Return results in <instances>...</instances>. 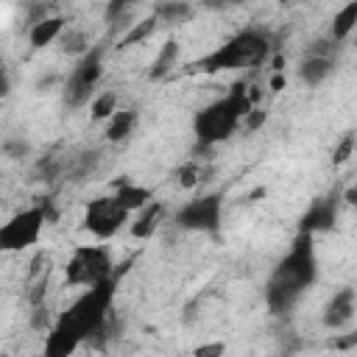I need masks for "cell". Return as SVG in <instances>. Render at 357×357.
I'll list each match as a JSON object with an SVG mask.
<instances>
[{"label":"cell","instance_id":"5bb4252c","mask_svg":"<svg viewBox=\"0 0 357 357\" xmlns=\"http://www.w3.org/2000/svg\"><path fill=\"white\" fill-rule=\"evenodd\" d=\"M162 218H165V204H162V201H148V204L134 215L131 234H134L137 240H148V237L156 231V226L162 223Z\"/></svg>","mask_w":357,"mask_h":357},{"label":"cell","instance_id":"603a6c76","mask_svg":"<svg viewBox=\"0 0 357 357\" xmlns=\"http://www.w3.org/2000/svg\"><path fill=\"white\" fill-rule=\"evenodd\" d=\"M176 176H178V184H181V187H187V190H192L198 181H204V178H201V176H204V170H201L195 162L181 165V167L176 170Z\"/></svg>","mask_w":357,"mask_h":357},{"label":"cell","instance_id":"7402d4cb","mask_svg":"<svg viewBox=\"0 0 357 357\" xmlns=\"http://www.w3.org/2000/svg\"><path fill=\"white\" fill-rule=\"evenodd\" d=\"M354 148H357V137H354L351 131H349V134H343V137H340V142L332 148V162H335V165H343V162L354 153Z\"/></svg>","mask_w":357,"mask_h":357},{"label":"cell","instance_id":"d4e9b609","mask_svg":"<svg viewBox=\"0 0 357 357\" xmlns=\"http://www.w3.org/2000/svg\"><path fill=\"white\" fill-rule=\"evenodd\" d=\"M137 3H139V0H109V3H106V20H109V22L120 20V17H123L128 8H134Z\"/></svg>","mask_w":357,"mask_h":357},{"label":"cell","instance_id":"83f0119b","mask_svg":"<svg viewBox=\"0 0 357 357\" xmlns=\"http://www.w3.org/2000/svg\"><path fill=\"white\" fill-rule=\"evenodd\" d=\"M64 50L78 53V50H89V47L84 45V36H81L78 31H67V36H64Z\"/></svg>","mask_w":357,"mask_h":357},{"label":"cell","instance_id":"4316f807","mask_svg":"<svg viewBox=\"0 0 357 357\" xmlns=\"http://www.w3.org/2000/svg\"><path fill=\"white\" fill-rule=\"evenodd\" d=\"M50 326H53V324H50L47 307H45V304H36V307H33V312H31V329L45 332V329H50Z\"/></svg>","mask_w":357,"mask_h":357},{"label":"cell","instance_id":"484cf974","mask_svg":"<svg viewBox=\"0 0 357 357\" xmlns=\"http://www.w3.org/2000/svg\"><path fill=\"white\" fill-rule=\"evenodd\" d=\"M265 123H268V112H265V109H251V112L243 117V126H245V131H251V134L259 131Z\"/></svg>","mask_w":357,"mask_h":357},{"label":"cell","instance_id":"9a60e30c","mask_svg":"<svg viewBox=\"0 0 357 357\" xmlns=\"http://www.w3.org/2000/svg\"><path fill=\"white\" fill-rule=\"evenodd\" d=\"M114 195L120 198V204H123L128 212H139L148 201H153V192H151L148 187L134 184V181H128L126 176H120V178L114 181Z\"/></svg>","mask_w":357,"mask_h":357},{"label":"cell","instance_id":"9c48e42d","mask_svg":"<svg viewBox=\"0 0 357 357\" xmlns=\"http://www.w3.org/2000/svg\"><path fill=\"white\" fill-rule=\"evenodd\" d=\"M47 223V212L42 204L28 206L17 212L3 229H0V248L3 251H22L28 245H36L42 237V229Z\"/></svg>","mask_w":357,"mask_h":357},{"label":"cell","instance_id":"30bf717a","mask_svg":"<svg viewBox=\"0 0 357 357\" xmlns=\"http://www.w3.org/2000/svg\"><path fill=\"white\" fill-rule=\"evenodd\" d=\"M354 307H357V290H354V287H340V290H335V296L326 301L324 315H321L324 326H326V329H340V326H346V324L354 318Z\"/></svg>","mask_w":357,"mask_h":357},{"label":"cell","instance_id":"44dd1931","mask_svg":"<svg viewBox=\"0 0 357 357\" xmlns=\"http://www.w3.org/2000/svg\"><path fill=\"white\" fill-rule=\"evenodd\" d=\"M89 112H92V120H109L114 112H117V92L114 89H103L100 95L92 98L89 103Z\"/></svg>","mask_w":357,"mask_h":357},{"label":"cell","instance_id":"ac0fdd59","mask_svg":"<svg viewBox=\"0 0 357 357\" xmlns=\"http://www.w3.org/2000/svg\"><path fill=\"white\" fill-rule=\"evenodd\" d=\"M176 64H178V42H176V39H167V42L159 47V53H156V59H153V64H151V70H148V78H151V81H159V78H165Z\"/></svg>","mask_w":357,"mask_h":357},{"label":"cell","instance_id":"4fadbf2b","mask_svg":"<svg viewBox=\"0 0 357 357\" xmlns=\"http://www.w3.org/2000/svg\"><path fill=\"white\" fill-rule=\"evenodd\" d=\"M335 70V61L326 56V53H310L301 64H298V78L307 84V86H318L324 84Z\"/></svg>","mask_w":357,"mask_h":357},{"label":"cell","instance_id":"4dcf8cb0","mask_svg":"<svg viewBox=\"0 0 357 357\" xmlns=\"http://www.w3.org/2000/svg\"><path fill=\"white\" fill-rule=\"evenodd\" d=\"M343 201L351 204V206H357V184H351V187L343 190Z\"/></svg>","mask_w":357,"mask_h":357},{"label":"cell","instance_id":"836d02e7","mask_svg":"<svg viewBox=\"0 0 357 357\" xmlns=\"http://www.w3.org/2000/svg\"><path fill=\"white\" fill-rule=\"evenodd\" d=\"M284 3H287V0H284Z\"/></svg>","mask_w":357,"mask_h":357},{"label":"cell","instance_id":"ffe728a7","mask_svg":"<svg viewBox=\"0 0 357 357\" xmlns=\"http://www.w3.org/2000/svg\"><path fill=\"white\" fill-rule=\"evenodd\" d=\"M156 28H159V17H156V14H151V17L139 20V22H134V25L123 33V39L117 42V47L123 50V47H131V45H142V42H145Z\"/></svg>","mask_w":357,"mask_h":357},{"label":"cell","instance_id":"1f68e13d","mask_svg":"<svg viewBox=\"0 0 357 357\" xmlns=\"http://www.w3.org/2000/svg\"><path fill=\"white\" fill-rule=\"evenodd\" d=\"M282 86H284V75H282V73H276V75L271 78V92H279Z\"/></svg>","mask_w":357,"mask_h":357},{"label":"cell","instance_id":"f546056e","mask_svg":"<svg viewBox=\"0 0 357 357\" xmlns=\"http://www.w3.org/2000/svg\"><path fill=\"white\" fill-rule=\"evenodd\" d=\"M195 354H198V357H206V354H223V343H215V346H198Z\"/></svg>","mask_w":357,"mask_h":357},{"label":"cell","instance_id":"8fae6325","mask_svg":"<svg viewBox=\"0 0 357 357\" xmlns=\"http://www.w3.org/2000/svg\"><path fill=\"white\" fill-rule=\"evenodd\" d=\"M335 220H337V201H335V195H326V198H315L310 204V209L298 220V229L318 234V231H329L335 226Z\"/></svg>","mask_w":357,"mask_h":357},{"label":"cell","instance_id":"d6986e66","mask_svg":"<svg viewBox=\"0 0 357 357\" xmlns=\"http://www.w3.org/2000/svg\"><path fill=\"white\" fill-rule=\"evenodd\" d=\"M153 14L165 25H178V22H187L192 17V6L187 0H162Z\"/></svg>","mask_w":357,"mask_h":357},{"label":"cell","instance_id":"2e32d148","mask_svg":"<svg viewBox=\"0 0 357 357\" xmlns=\"http://www.w3.org/2000/svg\"><path fill=\"white\" fill-rule=\"evenodd\" d=\"M139 123V112L137 109H117L109 120H106V139L109 142H123L134 134Z\"/></svg>","mask_w":357,"mask_h":357},{"label":"cell","instance_id":"e0dca14e","mask_svg":"<svg viewBox=\"0 0 357 357\" xmlns=\"http://www.w3.org/2000/svg\"><path fill=\"white\" fill-rule=\"evenodd\" d=\"M357 28V0H349L343 8L335 11L332 25H329V36L332 42H346Z\"/></svg>","mask_w":357,"mask_h":357},{"label":"cell","instance_id":"6da1fadb","mask_svg":"<svg viewBox=\"0 0 357 357\" xmlns=\"http://www.w3.org/2000/svg\"><path fill=\"white\" fill-rule=\"evenodd\" d=\"M114 287H117L114 276L86 287L56 318V324L47 329L45 354L47 357H67L81 343H86L95 335H100L106 329V324H109V312H112V301H114Z\"/></svg>","mask_w":357,"mask_h":357},{"label":"cell","instance_id":"d6a6232c","mask_svg":"<svg viewBox=\"0 0 357 357\" xmlns=\"http://www.w3.org/2000/svg\"><path fill=\"white\" fill-rule=\"evenodd\" d=\"M349 343H357V329H354V332H351V337H349V340H340V343H337V346H349Z\"/></svg>","mask_w":357,"mask_h":357},{"label":"cell","instance_id":"f1b7e54d","mask_svg":"<svg viewBox=\"0 0 357 357\" xmlns=\"http://www.w3.org/2000/svg\"><path fill=\"white\" fill-rule=\"evenodd\" d=\"M206 8H231V6H240L243 0H201Z\"/></svg>","mask_w":357,"mask_h":357},{"label":"cell","instance_id":"cb8c5ba5","mask_svg":"<svg viewBox=\"0 0 357 357\" xmlns=\"http://www.w3.org/2000/svg\"><path fill=\"white\" fill-rule=\"evenodd\" d=\"M3 151H6V156H11V159H22V156H28V142L22 139V137H8L6 142H3Z\"/></svg>","mask_w":357,"mask_h":357},{"label":"cell","instance_id":"8992f818","mask_svg":"<svg viewBox=\"0 0 357 357\" xmlns=\"http://www.w3.org/2000/svg\"><path fill=\"white\" fill-rule=\"evenodd\" d=\"M103 75V47H89L84 50V56L78 59V64L70 70L67 75V84H64V100L67 106L78 109L89 100V95L95 92L98 81Z\"/></svg>","mask_w":357,"mask_h":357},{"label":"cell","instance_id":"5b68a950","mask_svg":"<svg viewBox=\"0 0 357 357\" xmlns=\"http://www.w3.org/2000/svg\"><path fill=\"white\" fill-rule=\"evenodd\" d=\"M112 273V254L103 245H78L64 265V282L70 287H92Z\"/></svg>","mask_w":357,"mask_h":357},{"label":"cell","instance_id":"7a4b0ae2","mask_svg":"<svg viewBox=\"0 0 357 357\" xmlns=\"http://www.w3.org/2000/svg\"><path fill=\"white\" fill-rule=\"evenodd\" d=\"M315 279H318V257L312 248V234L298 229L293 245L268 276V284H265L268 310L273 315L290 312L304 296V290L315 284Z\"/></svg>","mask_w":357,"mask_h":357},{"label":"cell","instance_id":"7c38bea8","mask_svg":"<svg viewBox=\"0 0 357 357\" xmlns=\"http://www.w3.org/2000/svg\"><path fill=\"white\" fill-rule=\"evenodd\" d=\"M64 25H67V20L59 17V14L36 20V22L31 25V31H28V42H31V47H36V50H39V47H47L50 42H56V39L64 33Z\"/></svg>","mask_w":357,"mask_h":357},{"label":"cell","instance_id":"52a82bcc","mask_svg":"<svg viewBox=\"0 0 357 357\" xmlns=\"http://www.w3.org/2000/svg\"><path fill=\"white\" fill-rule=\"evenodd\" d=\"M220 223H223V198L218 192L198 195L176 212V226L184 231H201L218 237Z\"/></svg>","mask_w":357,"mask_h":357},{"label":"cell","instance_id":"ba28073f","mask_svg":"<svg viewBox=\"0 0 357 357\" xmlns=\"http://www.w3.org/2000/svg\"><path fill=\"white\" fill-rule=\"evenodd\" d=\"M128 215L131 212L120 204V198L114 192L112 195H98L84 209V229L89 234H95L98 240H109L128 223Z\"/></svg>","mask_w":357,"mask_h":357},{"label":"cell","instance_id":"3957f363","mask_svg":"<svg viewBox=\"0 0 357 357\" xmlns=\"http://www.w3.org/2000/svg\"><path fill=\"white\" fill-rule=\"evenodd\" d=\"M251 109H254L251 92H248L245 81H237V84H231V89L223 98H218L209 106H204L201 112H195L192 131H195L201 145H218L240 128L243 117Z\"/></svg>","mask_w":357,"mask_h":357},{"label":"cell","instance_id":"277c9868","mask_svg":"<svg viewBox=\"0 0 357 357\" xmlns=\"http://www.w3.org/2000/svg\"><path fill=\"white\" fill-rule=\"evenodd\" d=\"M271 36H265L262 31H240L231 39H226L223 45H218L212 53L201 56L192 70L198 73H223V70H243V67H257L271 56Z\"/></svg>","mask_w":357,"mask_h":357}]
</instances>
